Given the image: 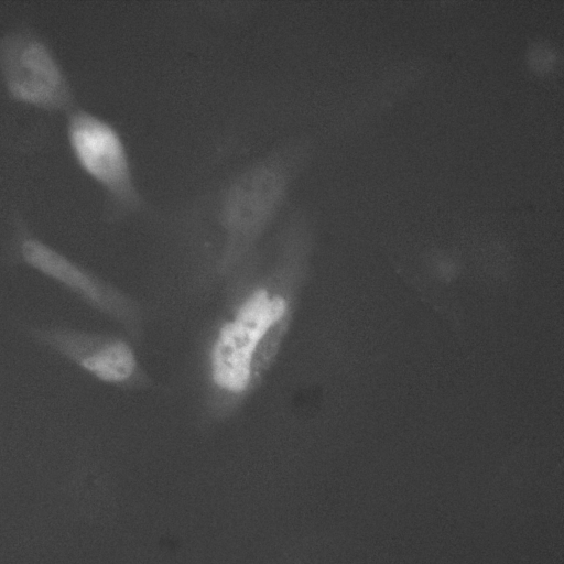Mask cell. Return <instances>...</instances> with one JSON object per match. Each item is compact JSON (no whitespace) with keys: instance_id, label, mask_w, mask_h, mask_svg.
<instances>
[{"instance_id":"1","label":"cell","mask_w":564,"mask_h":564,"mask_svg":"<svg viewBox=\"0 0 564 564\" xmlns=\"http://www.w3.org/2000/svg\"><path fill=\"white\" fill-rule=\"evenodd\" d=\"M299 150L291 141L280 144L217 188L212 207L232 242L254 239L284 206L300 165Z\"/></svg>"},{"instance_id":"2","label":"cell","mask_w":564,"mask_h":564,"mask_svg":"<svg viewBox=\"0 0 564 564\" xmlns=\"http://www.w3.org/2000/svg\"><path fill=\"white\" fill-rule=\"evenodd\" d=\"M66 137L79 169L100 187L109 219L123 218L144 207L129 150L111 122L75 108L67 116Z\"/></svg>"},{"instance_id":"3","label":"cell","mask_w":564,"mask_h":564,"mask_svg":"<svg viewBox=\"0 0 564 564\" xmlns=\"http://www.w3.org/2000/svg\"><path fill=\"white\" fill-rule=\"evenodd\" d=\"M0 78L11 99L50 112L75 109L70 82L47 42L20 28L0 36Z\"/></svg>"},{"instance_id":"4","label":"cell","mask_w":564,"mask_h":564,"mask_svg":"<svg viewBox=\"0 0 564 564\" xmlns=\"http://www.w3.org/2000/svg\"><path fill=\"white\" fill-rule=\"evenodd\" d=\"M284 297L265 290L254 292L239 308L235 317L223 325L210 356L214 382L231 393L248 389L252 364L269 332L288 318Z\"/></svg>"},{"instance_id":"5","label":"cell","mask_w":564,"mask_h":564,"mask_svg":"<svg viewBox=\"0 0 564 564\" xmlns=\"http://www.w3.org/2000/svg\"><path fill=\"white\" fill-rule=\"evenodd\" d=\"M8 262L35 271L107 317L122 323L130 318L129 301L119 290L39 238L23 223L14 227Z\"/></svg>"},{"instance_id":"6","label":"cell","mask_w":564,"mask_h":564,"mask_svg":"<svg viewBox=\"0 0 564 564\" xmlns=\"http://www.w3.org/2000/svg\"><path fill=\"white\" fill-rule=\"evenodd\" d=\"M30 340L108 384H123L134 375L137 361L121 338L64 324H24Z\"/></svg>"}]
</instances>
